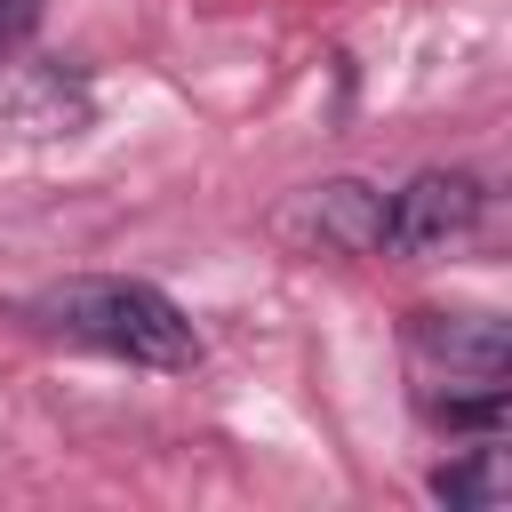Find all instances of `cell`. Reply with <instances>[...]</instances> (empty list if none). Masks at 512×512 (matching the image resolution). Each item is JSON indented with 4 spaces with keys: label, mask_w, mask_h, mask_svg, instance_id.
<instances>
[{
    "label": "cell",
    "mask_w": 512,
    "mask_h": 512,
    "mask_svg": "<svg viewBox=\"0 0 512 512\" xmlns=\"http://www.w3.org/2000/svg\"><path fill=\"white\" fill-rule=\"evenodd\" d=\"M432 496L440 504H496L504 496V448H472V456H456V464H440L432 472Z\"/></svg>",
    "instance_id": "4"
},
{
    "label": "cell",
    "mask_w": 512,
    "mask_h": 512,
    "mask_svg": "<svg viewBox=\"0 0 512 512\" xmlns=\"http://www.w3.org/2000/svg\"><path fill=\"white\" fill-rule=\"evenodd\" d=\"M408 352L432 384H504L512 376V336L488 312H416Z\"/></svg>",
    "instance_id": "3"
},
{
    "label": "cell",
    "mask_w": 512,
    "mask_h": 512,
    "mask_svg": "<svg viewBox=\"0 0 512 512\" xmlns=\"http://www.w3.org/2000/svg\"><path fill=\"white\" fill-rule=\"evenodd\" d=\"M56 336L72 344H96L112 360H136V368H192L200 360V336L192 320L152 288V280H64L32 304Z\"/></svg>",
    "instance_id": "1"
},
{
    "label": "cell",
    "mask_w": 512,
    "mask_h": 512,
    "mask_svg": "<svg viewBox=\"0 0 512 512\" xmlns=\"http://www.w3.org/2000/svg\"><path fill=\"white\" fill-rule=\"evenodd\" d=\"M480 176H464V168H424V176H408L384 208H376V240L384 248H400V256H424V248H448V240H464L472 224H480Z\"/></svg>",
    "instance_id": "2"
},
{
    "label": "cell",
    "mask_w": 512,
    "mask_h": 512,
    "mask_svg": "<svg viewBox=\"0 0 512 512\" xmlns=\"http://www.w3.org/2000/svg\"><path fill=\"white\" fill-rule=\"evenodd\" d=\"M32 24H40V0H0V64L32 40Z\"/></svg>",
    "instance_id": "5"
}]
</instances>
